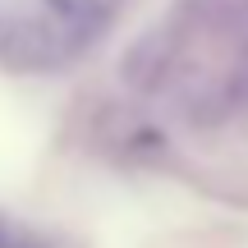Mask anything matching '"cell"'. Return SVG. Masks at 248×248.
<instances>
[{"label":"cell","mask_w":248,"mask_h":248,"mask_svg":"<svg viewBox=\"0 0 248 248\" xmlns=\"http://www.w3.org/2000/svg\"><path fill=\"white\" fill-rule=\"evenodd\" d=\"M0 248H42L37 239H28L23 230H14V225H5L0 221Z\"/></svg>","instance_id":"1"}]
</instances>
